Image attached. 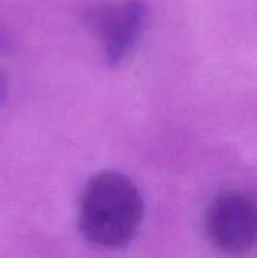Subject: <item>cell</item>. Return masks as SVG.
Returning a JSON list of instances; mask_svg holds the SVG:
<instances>
[{
    "mask_svg": "<svg viewBox=\"0 0 257 258\" xmlns=\"http://www.w3.org/2000/svg\"><path fill=\"white\" fill-rule=\"evenodd\" d=\"M144 216V201L136 184L121 172L94 175L80 198L79 228L95 246L123 248L136 236Z\"/></svg>",
    "mask_w": 257,
    "mask_h": 258,
    "instance_id": "1",
    "label": "cell"
},
{
    "mask_svg": "<svg viewBox=\"0 0 257 258\" xmlns=\"http://www.w3.org/2000/svg\"><path fill=\"white\" fill-rule=\"evenodd\" d=\"M204 230L218 251L230 255L248 252L257 245V201L241 190L220 194L206 210Z\"/></svg>",
    "mask_w": 257,
    "mask_h": 258,
    "instance_id": "2",
    "label": "cell"
},
{
    "mask_svg": "<svg viewBox=\"0 0 257 258\" xmlns=\"http://www.w3.org/2000/svg\"><path fill=\"white\" fill-rule=\"evenodd\" d=\"M147 15L142 0L101 5L86 12V26L101 41L109 65H118L132 53L142 35Z\"/></svg>",
    "mask_w": 257,
    "mask_h": 258,
    "instance_id": "3",
    "label": "cell"
},
{
    "mask_svg": "<svg viewBox=\"0 0 257 258\" xmlns=\"http://www.w3.org/2000/svg\"><path fill=\"white\" fill-rule=\"evenodd\" d=\"M6 92H8V80H6V74L3 71V67L0 63V106L5 103Z\"/></svg>",
    "mask_w": 257,
    "mask_h": 258,
    "instance_id": "4",
    "label": "cell"
}]
</instances>
